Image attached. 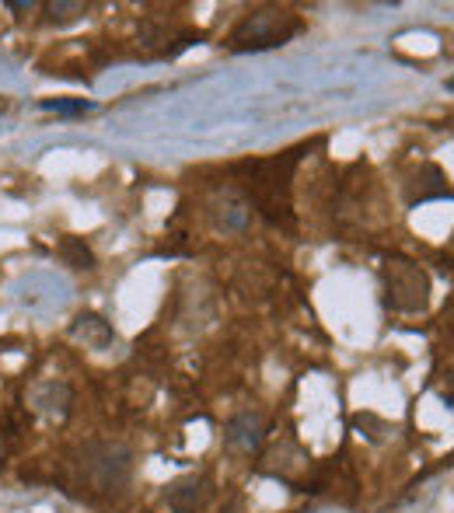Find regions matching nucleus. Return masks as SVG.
<instances>
[{
	"instance_id": "obj_5",
	"label": "nucleus",
	"mask_w": 454,
	"mask_h": 513,
	"mask_svg": "<svg viewBox=\"0 0 454 513\" xmlns=\"http://www.w3.org/2000/svg\"><path fill=\"white\" fill-rule=\"evenodd\" d=\"M207 496H210V482L203 479V475H186V479L172 482V486L165 489V503L175 513H200Z\"/></svg>"
},
{
	"instance_id": "obj_12",
	"label": "nucleus",
	"mask_w": 454,
	"mask_h": 513,
	"mask_svg": "<svg viewBox=\"0 0 454 513\" xmlns=\"http://www.w3.org/2000/svg\"><path fill=\"white\" fill-rule=\"evenodd\" d=\"M11 7H14V11H32L35 4H32V0H18V4H11Z\"/></svg>"
},
{
	"instance_id": "obj_11",
	"label": "nucleus",
	"mask_w": 454,
	"mask_h": 513,
	"mask_svg": "<svg viewBox=\"0 0 454 513\" xmlns=\"http://www.w3.org/2000/svg\"><path fill=\"white\" fill-rule=\"evenodd\" d=\"M42 109H46V112H67V116H77V112H88L91 102H84V98H46V102H42Z\"/></svg>"
},
{
	"instance_id": "obj_13",
	"label": "nucleus",
	"mask_w": 454,
	"mask_h": 513,
	"mask_svg": "<svg viewBox=\"0 0 454 513\" xmlns=\"http://www.w3.org/2000/svg\"><path fill=\"white\" fill-rule=\"evenodd\" d=\"M4 461H7V447H4V437H0V468H4Z\"/></svg>"
},
{
	"instance_id": "obj_6",
	"label": "nucleus",
	"mask_w": 454,
	"mask_h": 513,
	"mask_svg": "<svg viewBox=\"0 0 454 513\" xmlns=\"http://www.w3.org/2000/svg\"><path fill=\"white\" fill-rule=\"evenodd\" d=\"M70 405H74V395H70V388L63 381H42L32 391V409L39 416L53 419V423H63L70 416Z\"/></svg>"
},
{
	"instance_id": "obj_8",
	"label": "nucleus",
	"mask_w": 454,
	"mask_h": 513,
	"mask_svg": "<svg viewBox=\"0 0 454 513\" xmlns=\"http://www.w3.org/2000/svg\"><path fill=\"white\" fill-rule=\"evenodd\" d=\"M416 182L423 185H413V192H409V199H454V189L448 185V178L441 175V168H423L420 175H416Z\"/></svg>"
},
{
	"instance_id": "obj_10",
	"label": "nucleus",
	"mask_w": 454,
	"mask_h": 513,
	"mask_svg": "<svg viewBox=\"0 0 454 513\" xmlns=\"http://www.w3.org/2000/svg\"><path fill=\"white\" fill-rule=\"evenodd\" d=\"M46 14L49 21H74L77 14H84V4H77V0H53V4H46Z\"/></svg>"
},
{
	"instance_id": "obj_9",
	"label": "nucleus",
	"mask_w": 454,
	"mask_h": 513,
	"mask_svg": "<svg viewBox=\"0 0 454 513\" xmlns=\"http://www.w3.org/2000/svg\"><path fill=\"white\" fill-rule=\"evenodd\" d=\"M60 255H63V262H67L70 269H95V255H91V248L84 245L81 238H67V241H63Z\"/></svg>"
},
{
	"instance_id": "obj_4",
	"label": "nucleus",
	"mask_w": 454,
	"mask_h": 513,
	"mask_svg": "<svg viewBox=\"0 0 454 513\" xmlns=\"http://www.w3.org/2000/svg\"><path fill=\"white\" fill-rule=\"evenodd\" d=\"M262 437H266V423H262L259 412H241L224 430V444L234 454H255L262 447Z\"/></svg>"
},
{
	"instance_id": "obj_7",
	"label": "nucleus",
	"mask_w": 454,
	"mask_h": 513,
	"mask_svg": "<svg viewBox=\"0 0 454 513\" xmlns=\"http://www.w3.org/2000/svg\"><path fill=\"white\" fill-rule=\"evenodd\" d=\"M70 336H74L77 342H84V346H91V349H105V346H112L116 332H112V325L105 322L102 315H95V311H81V315L74 318V325H70Z\"/></svg>"
},
{
	"instance_id": "obj_15",
	"label": "nucleus",
	"mask_w": 454,
	"mask_h": 513,
	"mask_svg": "<svg viewBox=\"0 0 454 513\" xmlns=\"http://www.w3.org/2000/svg\"><path fill=\"white\" fill-rule=\"evenodd\" d=\"M448 88H451V91H454V77H451V81H448Z\"/></svg>"
},
{
	"instance_id": "obj_1",
	"label": "nucleus",
	"mask_w": 454,
	"mask_h": 513,
	"mask_svg": "<svg viewBox=\"0 0 454 513\" xmlns=\"http://www.w3.org/2000/svg\"><path fill=\"white\" fill-rule=\"evenodd\" d=\"M77 472L95 493L123 496L133 482V451L119 440H95L77 454Z\"/></svg>"
},
{
	"instance_id": "obj_2",
	"label": "nucleus",
	"mask_w": 454,
	"mask_h": 513,
	"mask_svg": "<svg viewBox=\"0 0 454 513\" xmlns=\"http://www.w3.org/2000/svg\"><path fill=\"white\" fill-rule=\"evenodd\" d=\"M301 28L294 11L287 7H259V11L245 14L238 25L231 28V49L234 53H248V49H273L283 46L290 35Z\"/></svg>"
},
{
	"instance_id": "obj_3",
	"label": "nucleus",
	"mask_w": 454,
	"mask_h": 513,
	"mask_svg": "<svg viewBox=\"0 0 454 513\" xmlns=\"http://www.w3.org/2000/svg\"><path fill=\"white\" fill-rule=\"evenodd\" d=\"M385 301L395 311H423L430 304V276L416 262H388Z\"/></svg>"
},
{
	"instance_id": "obj_14",
	"label": "nucleus",
	"mask_w": 454,
	"mask_h": 513,
	"mask_svg": "<svg viewBox=\"0 0 454 513\" xmlns=\"http://www.w3.org/2000/svg\"><path fill=\"white\" fill-rule=\"evenodd\" d=\"M224 513H241V503H231V507H227Z\"/></svg>"
}]
</instances>
